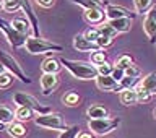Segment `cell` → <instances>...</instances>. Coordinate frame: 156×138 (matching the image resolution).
Here are the masks:
<instances>
[{
	"instance_id": "obj_9",
	"label": "cell",
	"mask_w": 156,
	"mask_h": 138,
	"mask_svg": "<svg viewBox=\"0 0 156 138\" xmlns=\"http://www.w3.org/2000/svg\"><path fill=\"white\" fill-rule=\"evenodd\" d=\"M73 47L76 49L78 52H96V51H101L99 46H98L96 42L90 41V39H86L83 34H76L75 37H73Z\"/></svg>"
},
{
	"instance_id": "obj_1",
	"label": "cell",
	"mask_w": 156,
	"mask_h": 138,
	"mask_svg": "<svg viewBox=\"0 0 156 138\" xmlns=\"http://www.w3.org/2000/svg\"><path fill=\"white\" fill-rule=\"evenodd\" d=\"M62 67H65L78 80H96L98 76V68L91 62H83V60H72V58H60Z\"/></svg>"
},
{
	"instance_id": "obj_38",
	"label": "cell",
	"mask_w": 156,
	"mask_h": 138,
	"mask_svg": "<svg viewBox=\"0 0 156 138\" xmlns=\"http://www.w3.org/2000/svg\"><path fill=\"white\" fill-rule=\"evenodd\" d=\"M111 76L114 78L117 83H120V81L125 78V72L120 70V68H117V67H114V70H112V75H111Z\"/></svg>"
},
{
	"instance_id": "obj_33",
	"label": "cell",
	"mask_w": 156,
	"mask_h": 138,
	"mask_svg": "<svg viewBox=\"0 0 156 138\" xmlns=\"http://www.w3.org/2000/svg\"><path fill=\"white\" fill-rule=\"evenodd\" d=\"M21 8V3H20V0H3V10L8 13H13L16 12V10Z\"/></svg>"
},
{
	"instance_id": "obj_21",
	"label": "cell",
	"mask_w": 156,
	"mask_h": 138,
	"mask_svg": "<svg viewBox=\"0 0 156 138\" xmlns=\"http://www.w3.org/2000/svg\"><path fill=\"white\" fill-rule=\"evenodd\" d=\"M107 109L104 106H101V104H93L88 107V111H86V115L90 117V119H104V117H107Z\"/></svg>"
},
{
	"instance_id": "obj_31",
	"label": "cell",
	"mask_w": 156,
	"mask_h": 138,
	"mask_svg": "<svg viewBox=\"0 0 156 138\" xmlns=\"http://www.w3.org/2000/svg\"><path fill=\"white\" fill-rule=\"evenodd\" d=\"M15 81V76L12 75V73L5 72L0 75V90H7V88L12 86V83Z\"/></svg>"
},
{
	"instance_id": "obj_34",
	"label": "cell",
	"mask_w": 156,
	"mask_h": 138,
	"mask_svg": "<svg viewBox=\"0 0 156 138\" xmlns=\"http://www.w3.org/2000/svg\"><path fill=\"white\" fill-rule=\"evenodd\" d=\"M136 90V96H138V102H150L151 101V97H153V94H150L146 90H143L140 85L135 88Z\"/></svg>"
},
{
	"instance_id": "obj_25",
	"label": "cell",
	"mask_w": 156,
	"mask_h": 138,
	"mask_svg": "<svg viewBox=\"0 0 156 138\" xmlns=\"http://www.w3.org/2000/svg\"><path fill=\"white\" fill-rule=\"evenodd\" d=\"M73 3L80 5L83 7L85 10H90V8H104V5H102L99 0H72Z\"/></svg>"
},
{
	"instance_id": "obj_12",
	"label": "cell",
	"mask_w": 156,
	"mask_h": 138,
	"mask_svg": "<svg viewBox=\"0 0 156 138\" xmlns=\"http://www.w3.org/2000/svg\"><path fill=\"white\" fill-rule=\"evenodd\" d=\"M106 18V10L104 8H90L85 10V19L90 24H94V26H101Z\"/></svg>"
},
{
	"instance_id": "obj_16",
	"label": "cell",
	"mask_w": 156,
	"mask_h": 138,
	"mask_svg": "<svg viewBox=\"0 0 156 138\" xmlns=\"http://www.w3.org/2000/svg\"><path fill=\"white\" fill-rule=\"evenodd\" d=\"M12 26L16 29L20 34H23V36H26V37H29V34H31V31H33V28H31V24H29L26 16L15 18L13 21H12Z\"/></svg>"
},
{
	"instance_id": "obj_30",
	"label": "cell",
	"mask_w": 156,
	"mask_h": 138,
	"mask_svg": "<svg viewBox=\"0 0 156 138\" xmlns=\"http://www.w3.org/2000/svg\"><path fill=\"white\" fill-rule=\"evenodd\" d=\"M78 135H80V127L72 125V127H67V129L60 133L58 138H78Z\"/></svg>"
},
{
	"instance_id": "obj_28",
	"label": "cell",
	"mask_w": 156,
	"mask_h": 138,
	"mask_svg": "<svg viewBox=\"0 0 156 138\" xmlns=\"http://www.w3.org/2000/svg\"><path fill=\"white\" fill-rule=\"evenodd\" d=\"M62 102H63L65 106H70V107H73V106H78V102H80V96H78L76 93L70 91V93H67V94H63V97H62Z\"/></svg>"
},
{
	"instance_id": "obj_17",
	"label": "cell",
	"mask_w": 156,
	"mask_h": 138,
	"mask_svg": "<svg viewBox=\"0 0 156 138\" xmlns=\"http://www.w3.org/2000/svg\"><path fill=\"white\" fill-rule=\"evenodd\" d=\"M132 21H133L132 18H119V19H111V21H107V23H109L117 33H129L132 29Z\"/></svg>"
},
{
	"instance_id": "obj_6",
	"label": "cell",
	"mask_w": 156,
	"mask_h": 138,
	"mask_svg": "<svg viewBox=\"0 0 156 138\" xmlns=\"http://www.w3.org/2000/svg\"><path fill=\"white\" fill-rule=\"evenodd\" d=\"M0 63L5 67V70L8 73H12L15 78H18L21 83H31V80L24 75V72L21 70V67L18 65L16 58L13 55H10L7 51H3V49H0Z\"/></svg>"
},
{
	"instance_id": "obj_22",
	"label": "cell",
	"mask_w": 156,
	"mask_h": 138,
	"mask_svg": "<svg viewBox=\"0 0 156 138\" xmlns=\"http://www.w3.org/2000/svg\"><path fill=\"white\" fill-rule=\"evenodd\" d=\"M15 120H16L15 119V112L5 104H0V124L10 125V124H13Z\"/></svg>"
},
{
	"instance_id": "obj_39",
	"label": "cell",
	"mask_w": 156,
	"mask_h": 138,
	"mask_svg": "<svg viewBox=\"0 0 156 138\" xmlns=\"http://www.w3.org/2000/svg\"><path fill=\"white\" fill-rule=\"evenodd\" d=\"M54 2H55V0H36V3L44 7V8H51L54 5Z\"/></svg>"
},
{
	"instance_id": "obj_3",
	"label": "cell",
	"mask_w": 156,
	"mask_h": 138,
	"mask_svg": "<svg viewBox=\"0 0 156 138\" xmlns=\"http://www.w3.org/2000/svg\"><path fill=\"white\" fill-rule=\"evenodd\" d=\"M24 47H26V51L29 54H34V55H37V54H47V52H62V46L47 41V39L36 37V36H29L26 39Z\"/></svg>"
},
{
	"instance_id": "obj_7",
	"label": "cell",
	"mask_w": 156,
	"mask_h": 138,
	"mask_svg": "<svg viewBox=\"0 0 156 138\" xmlns=\"http://www.w3.org/2000/svg\"><path fill=\"white\" fill-rule=\"evenodd\" d=\"M0 31H3L5 37H7V41L10 42L12 47H24L28 37L23 36V34H20L16 29L12 26V23H8L7 19H3V18H0Z\"/></svg>"
},
{
	"instance_id": "obj_5",
	"label": "cell",
	"mask_w": 156,
	"mask_h": 138,
	"mask_svg": "<svg viewBox=\"0 0 156 138\" xmlns=\"http://www.w3.org/2000/svg\"><path fill=\"white\" fill-rule=\"evenodd\" d=\"M34 124L37 127H42V129L47 130H65V120L60 114L57 112H49V114H42V115H36L34 117Z\"/></svg>"
},
{
	"instance_id": "obj_43",
	"label": "cell",
	"mask_w": 156,
	"mask_h": 138,
	"mask_svg": "<svg viewBox=\"0 0 156 138\" xmlns=\"http://www.w3.org/2000/svg\"><path fill=\"white\" fill-rule=\"evenodd\" d=\"M153 115H154V119H156V107L153 109Z\"/></svg>"
},
{
	"instance_id": "obj_29",
	"label": "cell",
	"mask_w": 156,
	"mask_h": 138,
	"mask_svg": "<svg viewBox=\"0 0 156 138\" xmlns=\"http://www.w3.org/2000/svg\"><path fill=\"white\" fill-rule=\"evenodd\" d=\"M90 62L93 63V65H96V67H98V65H101V63H104V62H106V52H104V49L93 52V54H91Z\"/></svg>"
},
{
	"instance_id": "obj_2",
	"label": "cell",
	"mask_w": 156,
	"mask_h": 138,
	"mask_svg": "<svg viewBox=\"0 0 156 138\" xmlns=\"http://www.w3.org/2000/svg\"><path fill=\"white\" fill-rule=\"evenodd\" d=\"M120 125L119 117H104V119H90L88 120V129L91 130L93 135L104 136L114 132Z\"/></svg>"
},
{
	"instance_id": "obj_32",
	"label": "cell",
	"mask_w": 156,
	"mask_h": 138,
	"mask_svg": "<svg viewBox=\"0 0 156 138\" xmlns=\"http://www.w3.org/2000/svg\"><path fill=\"white\" fill-rule=\"evenodd\" d=\"M98 75L99 76H109L112 75V70H114V65H111L109 62H104V63H101V65H98Z\"/></svg>"
},
{
	"instance_id": "obj_40",
	"label": "cell",
	"mask_w": 156,
	"mask_h": 138,
	"mask_svg": "<svg viewBox=\"0 0 156 138\" xmlns=\"http://www.w3.org/2000/svg\"><path fill=\"white\" fill-rule=\"evenodd\" d=\"M78 138H94V135H93L91 132H80Z\"/></svg>"
},
{
	"instance_id": "obj_27",
	"label": "cell",
	"mask_w": 156,
	"mask_h": 138,
	"mask_svg": "<svg viewBox=\"0 0 156 138\" xmlns=\"http://www.w3.org/2000/svg\"><path fill=\"white\" fill-rule=\"evenodd\" d=\"M98 29H99V33H101V36H106V37H111V39H114V37H117V33L114 28L111 26L109 23H102L101 26H98Z\"/></svg>"
},
{
	"instance_id": "obj_37",
	"label": "cell",
	"mask_w": 156,
	"mask_h": 138,
	"mask_svg": "<svg viewBox=\"0 0 156 138\" xmlns=\"http://www.w3.org/2000/svg\"><path fill=\"white\" fill-rule=\"evenodd\" d=\"M112 41H114V39H111V37L99 36V37H98V41H96V44L99 46V49H106V47H109L112 44Z\"/></svg>"
},
{
	"instance_id": "obj_14",
	"label": "cell",
	"mask_w": 156,
	"mask_h": 138,
	"mask_svg": "<svg viewBox=\"0 0 156 138\" xmlns=\"http://www.w3.org/2000/svg\"><path fill=\"white\" fill-rule=\"evenodd\" d=\"M94 81H96V86L99 88L101 91H115V93L122 91L120 83H117L111 75L109 76H98Z\"/></svg>"
},
{
	"instance_id": "obj_20",
	"label": "cell",
	"mask_w": 156,
	"mask_h": 138,
	"mask_svg": "<svg viewBox=\"0 0 156 138\" xmlns=\"http://www.w3.org/2000/svg\"><path fill=\"white\" fill-rule=\"evenodd\" d=\"M7 132H8V135L13 136V138H24L28 133V130H26V127L23 125V122H13V124H10Z\"/></svg>"
},
{
	"instance_id": "obj_36",
	"label": "cell",
	"mask_w": 156,
	"mask_h": 138,
	"mask_svg": "<svg viewBox=\"0 0 156 138\" xmlns=\"http://www.w3.org/2000/svg\"><path fill=\"white\" fill-rule=\"evenodd\" d=\"M125 76H130V78H140V68L135 67V65H130L129 68L125 70Z\"/></svg>"
},
{
	"instance_id": "obj_42",
	"label": "cell",
	"mask_w": 156,
	"mask_h": 138,
	"mask_svg": "<svg viewBox=\"0 0 156 138\" xmlns=\"http://www.w3.org/2000/svg\"><path fill=\"white\" fill-rule=\"evenodd\" d=\"M0 10H3V0H0Z\"/></svg>"
},
{
	"instance_id": "obj_10",
	"label": "cell",
	"mask_w": 156,
	"mask_h": 138,
	"mask_svg": "<svg viewBox=\"0 0 156 138\" xmlns=\"http://www.w3.org/2000/svg\"><path fill=\"white\" fill-rule=\"evenodd\" d=\"M106 18L109 19H119V18H135V13H132L130 10H127L119 5H107L106 7Z\"/></svg>"
},
{
	"instance_id": "obj_8",
	"label": "cell",
	"mask_w": 156,
	"mask_h": 138,
	"mask_svg": "<svg viewBox=\"0 0 156 138\" xmlns=\"http://www.w3.org/2000/svg\"><path fill=\"white\" fill-rule=\"evenodd\" d=\"M143 31L153 44H156V8H151L145 15L143 19Z\"/></svg>"
},
{
	"instance_id": "obj_11",
	"label": "cell",
	"mask_w": 156,
	"mask_h": 138,
	"mask_svg": "<svg viewBox=\"0 0 156 138\" xmlns=\"http://www.w3.org/2000/svg\"><path fill=\"white\" fill-rule=\"evenodd\" d=\"M20 3H21L23 12L26 13V18H28V21H29V24H31V28H33L34 36L39 37V23H37L36 13H34V8L31 7V2H29V0H20Z\"/></svg>"
},
{
	"instance_id": "obj_24",
	"label": "cell",
	"mask_w": 156,
	"mask_h": 138,
	"mask_svg": "<svg viewBox=\"0 0 156 138\" xmlns=\"http://www.w3.org/2000/svg\"><path fill=\"white\" fill-rule=\"evenodd\" d=\"M135 3V10L136 13H141V15H146L151 10V7H153V0H133Z\"/></svg>"
},
{
	"instance_id": "obj_15",
	"label": "cell",
	"mask_w": 156,
	"mask_h": 138,
	"mask_svg": "<svg viewBox=\"0 0 156 138\" xmlns=\"http://www.w3.org/2000/svg\"><path fill=\"white\" fill-rule=\"evenodd\" d=\"M119 99L124 106H133L138 102V96H136V90L135 88H127V90H122L119 94Z\"/></svg>"
},
{
	"instance_id": "obj_4",
	"label": "cell",
	"mask_w": 156,
	"mask_h": 138,
	"mask_svg": "<svg viewBox=\"0 0 156 138\" xmlns=\"http://www.w3.org/2000/svg\"><path fill=\"white\" fill-rule=\"evenodd\" d=\"M13 102L16 104V107H20V106L29 107V109H33L37 115H42V114H49V112H52L51 107L41 106V102H39L36 97H33L31 94H26V93H15V94H13Z\"/></svg>"
},
{
	"instance_id": "obj_41",
	"label": "cell",
	"mask_w": 156,
	"mask_h": 138,
	"mask_svg": "<svg viewBox=\"0 0 156 138\" xmlns=\"http://www.w3.org/2000/svg\"><path fill=\"white\" fill-rule=\"evenodd\" d=\"M5 72H7V70H5V67L0 63V75H2V73H5Z\"/></svg>"
},
{
	"instance_id": "obj_19",
	"label": "cell",
	"mask_w": 156,
	"mask_h": 138,
	"mask_svg": "<svg viewBox=\"0 0 156 138\" xmlns=\"http://www.w3.org/2000/svg\"><path fill=\"white\" fill-rule=\"evenodd\" d=\"M140 86L148 91L150 94L154 96L156 94V73L151 72V73H148V75H145L140 81Z\"/></svg>"
},
{
	"instance_id": "obj_26",
	"label": "cell",
	"mask_w": 156,
	"mask_h": 138,
	"mask_svg": "<svg viewBox=\"0 0 156 138\" xmlns=\"http://www.w3.org/2000/svg\"><path fill=\"white\" fill-rule=\"evenodd\" d=\"M130 65H133V58H132L130 55H127V54H124V55H120L119 58L115 60V63H114V67H117V68H120V70H127Z\"/></svg>"
},
{
	"instance_id": "obj_35",
	"label": "cell",
	"mask_w": 156,
	"mask_h": 138,
	"mask_svg": "<svg viewBox=\"0 0 156 138\" xmlns=\"http://www.w3.org/2000/svg\"><path fill=\"white\" fill-rule=\"evenodd\" d=\"M83 36H85L86 39H90V41H93V42H96L98 37L101 36V33H99V29H98V28H91V29H88V31L83 33Z\"/></svg>"
},
{
	"instance_id": "obj_23",
	"label": "cell",
	"mask_w": 156,
	"mask_h": 138,
	"mask_svg": "<svg viewBox=\"0 0 156 138\" xmlns=\"http://www.w3.org/2000/svg\"><path fill=\"white\" fill-rule=\"evenodd\" d=\"M33 117H34V111L29 109V107L20 106V107H16V111H15V119L18 122H28V120H31Z\"/></svg>"
},
{
	"instance_id": "obj_18",
	"label": "cell",
	"mask_w": 156,
	"mask_h": 138,
	"mask_svg": "<svg viewBox=\"0 0 156 138\" xmlns=\"http://www.w3.org/2000/svg\"><path fill=\"white\" fill-rule=\"evenodd\" d=\"M41 68H42V73H54V75H57L62 68V63H60V60H57V58L49 57L42 62Z\"/></svg>"
},
{
	"instance_id": "obj_13",
	"label": "cell",
	"mask_w": 156,
	"mask_h": 138,
	"mask_svg": "<svg viewBox=\"0 0 156 138\" xmlns=\"http://www.w3.org/2000/svg\"><path fill=\"white\" fill-rule=\"evenodd\" d=\"M39 83H41L42 93L47 96V94H51V93L58 86V76L54 75V73H42V76H41V80H39Z\"/></svg>"
}]
</instances>
